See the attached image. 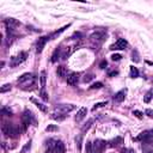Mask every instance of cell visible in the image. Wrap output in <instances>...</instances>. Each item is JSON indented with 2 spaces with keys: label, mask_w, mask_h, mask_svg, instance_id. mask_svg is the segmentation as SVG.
<instances>
[{
  "label": "cell",
  "mask_w": 153,
  "mask_h": 153,
  "mask_svg": "<svg viewBox=\"0 0 153 153\" xmlns=\"http://www.w3.org/2000/svg\"><path fill=\"white\" fill-rule=\"evenodd\" d=\"M102 88H103V83L96 82V83H93V84L90 86V90H98V89H102Z\"/></svg>",
  "instance_id": "obj_28"
},
{
  "label": "cell",
  "mask_w": 153,
  "mask_h": 153,
  "mask_svg": "<svg viewBox=\"0 0 153 153\" xmlns=\"http://www.w3.org/2000/svg\"><path fill=\"white\" fill-rule=\"evenodd\" d=\"M123 143V139L121 136H116L115 139H111L108 141V146L109 147H113V148H116L118 146H121Z\"/></svg>",
  "instance_id": "obj_12"
},
{
  "label": "cell",
  "mask_w": 153,
  "mask_h": 153,
  "mask_svg": "<svg viewBox=\"0 0 153 153\" xmlns=\"http://www.w3.org/2000/svg\"><path fill=\"white\" fill-rule=\"evenodd\" d=\"M49 40H50V36H43V37H40V38H38V41L36 42V53H37V54L42 53V50H43L46 43H47Z\"/></svg>",
  "instance_id": "obj_7"
},
{
  "label": "cell",
  "mask_w": 153,
  "mask_h": 153,
  "mask_svg": "<svg viewBox=\"0 0 153 153\" xmlns=\"http://www.w3.org/2000/svg\"><path fill=\"white\" fill-rule=\"evenodd\" d=\"M4 23H5L6 26L12 28V29H13L15 26H19V25H21V22H18V21L15 19V18H7V19L4 21Z\"/></svg>",
  "instance_id": "obj_15"
},
{
  "label": "cell",
  "mask_w": 153,
  "mask_h": 153,
  "mask_svg": "<svg viewBox=\"0 0 153 153\" xmlns=\"http://www.w3.org/2000/svg\"><path fill=\"white\" fill-rule=\"evenodd\" d=\"M121 153H135L132 148H123L122 151H121Z\"/></svg>",
  "instance_id": "obj_39"
},
{
  "label": "cell",
  "mask_w": 153,
  "mask_h": 153,
  "mask_svg": "<svg viewBox=\"0 0 153 153\" xmlns=\"http://www.w3.org/2000/svg\"><path fill=\"white\" fill-rule=\"evenodd\" d=\"M126 92H127V90H121V91H118L117 93H115V96H114V102H116V103L123 102L124 98H126Z\"/></svg>",
  "instance_id": "obj_14"
},
{
  "label": "cell",
  "mask_w": 153,
  "mask_h": 153,
  "mask_svg": "<svg viewBox=\"0 0 153 153\" xmlns=\"http://www.w3.org/2000/svg\"><path fill=\"white\" fill-rule=\"evenodd\" d=\"M118 74V72L117 71H110L109 73H108V75L109 76H115V75H117Z\"/></svg>",
  "instance_id": "obj_41"
},
{
  "label": "cell",
  "mask_w": 153,
  "mask_h": 153,
  "mask_svg": "<svg viewBox=\"0 0 153 153\" xmlns=\"http://www.w3.org/2000/svg\"><path fill=\"white\" fill-rule=\"evenodd\" d=\"M1 132L6 138H17L21 134V129L12 126L11 123H4L1 127Z\"/></svg>",
  "instance_id": "obj_2"
},
{
  "label": "cell",
  "mask_w": 153,
  "mask_h": 153,
  "mask_svg": "<svg viewBox=\"0 0 153 153\" xmlns=\"http://www.w3.org/2000/svg\"><path fill=\"white\" fill-rule=\"evenodd\" d=\"M36 80H37V76L32 73H24L22 76H19L18 79V88L28 91V90H31L35 84H36Z\"/></svg>",
  "instance_id": "obj_1"
},
{
  "label": "cell",
  "mask_w": 153,
  "mask_h": 153,
  "mask_svg": "<svg viewBox=\"0 0 153 153\" xmlns=\"http://www.w3.org/2000/svg\"><path fill=\"white\" fill-rule=\"evenodd\" d=\"M26 57H28V53H26V51H21L17 56H13V57H12V60H11V66H12V67H16V66L23 63V62L26 60Z\"/></svg>",
  "instance_id": "obj_3"
},
{
  "label": "cell",
  "mask_w": 153,
  "mask_h": 153,
  "mask_svg": "<svg viewBox=\"0 0 153 153\" xmlns=\"http://www.w3.org/2000/svg\"><path fill=\"white\" fill-rule=\"evenodd\" d=\"M146 153H153V151H147Z\"/></svg>",
  "instance_id": "obj_42"
},
{
  "label": "cell",
  "mask_w": 153,
  "mask_h": 153,
  "mask_svg": "<svg viewBox=\"0 0 153 153\" xmlns=\"http://www.w3.org/2000/svg\"><path fill=\"white\" fill-rule=\"evenodd\" d=\"M62 55H61V49L60 48H57V49H55L54 50V53H53V55H51V62H57V60L61 57Z\"/></svg>",
  "instance_id": "obj_19"
},
{
  "label": "cell",
  "mask_w": 153,
  "mask_h": 153,
  "mask_svg": "<svg viewBox=\"0 0 153 153\" xmlns=\"http://www.w3.org/2000/svg\"><path fill=\"white\" fill-rule=\"evenodd\" d=\"M129 75L132 76V78H138V76H139V71H138V68L134 67V66H132V67H130Z\"/></svg>",
  "instance_id": "obj_23"
},
{
  "label": "cell",
  "mask_w": 153,
  "mask_h": 153,
  "mask_svg": "<svg viewBox=\"0 0 153 153\" xmlns=\"http://www.w3.org/2000/svg\"><path fill=\"white\" fill-rule=\"evenodd\" d=\"M1 114L3 115H6V116H12V111L9 108H3L1 109Z\"/></svg>",
  "instance_id": "obj_34"
},
{
  "label": "cell",
  "mask_w": 153,
  "mask_h": 153,
  "mask_svg": "<svg viewBox=\"0 0 153 153\" xmlns=\"http://www.w3.org/2000/svg\"><path fill=\"white\" fill-rule=\"evenodd\" d=\"M107 65H108V62H107L105 60H103V61L99 63V68H102V69H103V68H105V67H107Z\"/></svg>",
  "instance_id": "obj_40"
},
{
  "label": "cell",
  "mask_w": 153,
  "mask_h": 153,
  "mask_svg": "<svg viewBox=\"0 0 153 153\" xmlns=\"http://www.w3.org/2000/svg\"><path fill=\"white\" fill-rule=\"evenodd\" d=\"M66 117H67V115H66V114H62V113H60V111L53 113V114L50 115V118H53V120H55V121H63Z\"/></svg>",
  "instance_id": "obj_17"
},
{
  "label": "cell",
  "mask_w": 153,
  "mask_h": 153,
  "mask_svg": "<svg viewBox=\"0 0 153 153\" xmlns=\"http://www.w3.org/2000/svg\"><path fill=\"white\" fill-rule=\"evenodd\" d=\"M22 118H23V124L25 126V128H26L29 124H31V122L36 123V121H35V118H34L31 111H29V110H25V111L23 113V117H22Z\"/></svg>",
  "instance_id": "obj_10"
},
{
  "label": "cell",
  "mask_w": 153,
  "mask_h": 153,
  "mask_svg": "<svg viewBox=\"0 0 153 153\" xmlns=\"http://www.w3.org/2000/svg\"><path fill=\"white\" fill-rule=\"evenodd\" d=\"M10 90H11V84H5V85L1 86V89H0L1 93H5V92H7V91H10Z\"/></svg>",
  "instance_id": "obj_31"
},
{
  "label": "cell",
  "mask_w": 153,
  "mask_h": 153,
  "mask_svg": "<svg viewBox=\"0 0 153 153\" xmlns=\"http://www.w3.org/2000/svg\"><path fill=\"white\" fill-rule=\"evenodd\" d=\"M107 104H108V102H99V103H96V104L93 105V108H92V111H96L97 109L103 108V107H105Z\"/></svg>",
  "instance_id": "obj_29"
},
{
  "label": "cell",
  "mask_w": 153,
  "mask_h": 153,
  "mask_svg": "<svg viewBox=\"0 0 153 153\" xmlns=\"http://www.w3.org/2000/svg\"><path fill=\"white\" fill-rule=\"evenodd\" d=\"M46 80H47V73L46 71H42L40 74V82H41V89L46 88Z\"/></svg>",
  "instance_id": "obj_20"
},
{
  "label": "cell",
  "mask_w": 153,
  "mask_h": 153,
  "mask_svg": "<svg viewBox=\"0 0 153 153\" xmlns=\"http://www.w3.org/2000/svg\"><path fill=\"white\" fill-rule=\"evenodd\" d=\"M56 74H57L59 78H61V79L67 78V75H68L67 74V68L65 66H59L57 69H56Z\"/></svg>",
  "instance_id": "obj_16"
},
{
  "label": "cell",
  "mask_w": 153,
  "mask_h": 153,
  "mask_svg": "<svg viewBox=\"0 0 153 153\" xmlns=\"http://www.w3.org/2000/svg\"><path fill=\"white\" fill-rule=\"evenodd\" d=\"M152 98H153V89H149V90L146 92V95L143 96V102H145V103H149V102L152 101Z\"/></svg>",
  "instance_id": "obj_21"
},
{
  "label": "cell",
  "mask_w": 153,
  "mask_h": 153,
  "mask_svg": "<svg viewBox=\"0 0 153 153\" xmlns=\"http://www.w3.org/2000/svg\"><path fill=\"white\" fill-rule=\"evenodd\" d=\"M145 114H146V115H147L149 118H153V110H152V109H146Z\"/></svg>",
  "instance_id": "obj_38"
},
{
  "label": "cell",
  "mask_w": 153,
  "mask_h": 153,
  "mask_svg": "<svg viewBox=\"0 0 153 153\" xmlns=\"http://www.w3.org/2000/svg\"><path fill=\"white\" fill-rule=\"evenodd\" d=\"M132 60H133L134 62H139V61H140V56H139L138 50H134V51L132 53Z\"/></svg>",
  "instance_id": "obj_30"
},
{
  "label": "cell",
  "mask_w": 153,
  "mask_h": 153,
  "mask_svg": "<svg viewBox=\"0 0 153 153\" xmlns=\"http://www.w3.org/2000/svg\"><path fill=\"white\" fill-rule=\"evenodd\" d=\"M40 97H41L44 102H48V99H49V96H48V93H47V91H46L44 89H41V91H40Z\"/></svg>",
  "instance_id": "obj_26"
},
{
  "label": "cell",
  "mask_w": 153,
  "mask_h": 153,
  "mask_svg": "<svg viewBox=\"0 0 153 153\" xmlns=\"http://www.w3.org/2000/svg\"><path fill=\"white\" fill-rule=\"evenodd\" d=\"M30 101H31V102H32V103H34V104H35V105H36V107H37L42 113H47V110H48V109H47V105H44L43 103L38 102V101H37V99H35V98H31Z\"/></svg>",
  "instance_id": "obj_18"
},
{
  "label": "cell",
  "mask_w": 153,
  "mask_h": 153,
  "mask_svg": "<svg viewBox=\"0 0 153 153\" xmlns=\"http://www.w3.org/2000/svg\"><path fill=\"white\" fill-rule=\"evenodd\" d=\"M121 57H122V56H121L120 54H113V55H111V60H113V61H120Z\"/></svg>",
  "instance_id": "obj_37"
},
{
  "label": "cell",
  "mask_w": 153,
  "mask_h": 153,
  "mask_svg": "<svg viewBox=\"0 0 153 153\" xmlns=\"http://www.w3.org/2000/svg\"><path fill=\"white\" fill-rule=\"evenodd\" d=\"M105 31L104 30H96L91 36H90V38L92 40V41H95V42H98V43H102L104 40H105Z\"/></svg>",
  "instance_id": "obj_5"
},
{
  "label": "cell",
  "mask_w": 153,
  "mask_h": 153,
  "mask_svg": "<svg viewBox=\"0 0 153 153\" xmlns=\"http://www.w3.org/2000/svg\"><path fill=\"white\" fill-rule=\"evenodd\" d=\"M30 148H31V140H29V141L24 145V147L21 149V153H28V152L30 151Z\"/></svg>",
  "instance_id": "obj_27"
},
{
  "label": "cell",
  "mask_w": 153,
  "mask_h": 153,
  "mask_svg": "<svg viewBox=\"0 0 153 153\" xmlns=\"http://www.w3.org/2000/svg\"><path fill=\"white\" fill-rule=\"evenodd\" d=\"M66 82H67V84L71 85V86L76 85V84H78V82H79V74L75 73V72H71V73L67 75Z\"/></svg>",
  "instance_id": "obj_9"
},
{
  "label": "cell",
  "mask_w": 153,
  "mask_h": 153,
  "mask_svg": "<svg viewBox=\"0 0 153 153\" xmlns=\"http://www.w3.org/2000/svg\"><path fill=\"white\" fill-rule=\"evenodd\" d=\"M86 114H88V109H86L85 107L80 108V109L78 110V113H76V115H75V121H76V122H80V121L86 116Z\"/></svg>",
  "instance_id": "obj_13"
},
{
  "label": "cell",
  "mask_w": 153,
  "mask_h": 153,
  "mask_svg": "<svg viewBox=\"0 0 153 153\" xmlns=\"http://www.w3.org/2000/svg\"><path fill=\"white\" fill-rule=\"evenodd\" d=\"M69 26H71V24H68V25H65V26H62V28H61L60 30L55 31V32H54V34H53V35L50 36V38H54V37H56V36H59V35H60L61 32H63V31H65V30H66L67 28H69Z\"/></svg>",
  "instance_id": "obj_25"
},
{
  "label": "cell",
  "mask_w": 153,
  "mask_h": 153,
  "mask_svg": "<svg viewBox=\"0 0 153 153\" xmlns=\"http://www.w3.org/2000/svg\"><path fill=\"white\" fill-rule=\"evenodd\" d=\"M149 139H153V130H145V132L140 133L134 140L135 141H146Z\"/></svg>",
  "instance_id": "obj_11"
},
{
  "label": "cell",
  "mask_w": 153,
  "mask_h": 153,
  "mask_svg": "<svg viewBox=\"0 0 153 153\" xmlns=\"http://www.w3.org/2000/svg\"><path fill=\"white\" fill-rule=\"evenodd\" d=\"M75 109V105H73V104H59V105H56V108H55V110L56 111H60V113H62V114H68V113H71V111H73Z\"/></svg>",
  "instance_id": "obj_8"
},
{
  "label": "cell",
  "mask_w": 153,
  "mask_h": 153,
  "mask_svg": "<svg viewBox=\"0 0 153 153\" xmlns=\"http://www.w3.org/2000/svg\"><path fill=\"white\" fill-rule=\"evenodd\" d=\"M57 129H59L57 126H54V124H50V126H48V127L46 128L47 132H56Z\"/></svg>",
  "instance_id": "obj_35"
},
{
  "label": "cell",
  "mask_w": 153,
  "mask_h": 153,
  "mask_svg": "<svg viewBox=\"0 0 153 153\" xmlns=\"http://www.w3.org/2000/svg\"><path fill=\"white\" fill-rule=\"evenodd\" d=\"M86 152L88 153H95V151L92 148V142H90V141L86 142Z\"/></svg>",
  "instance_id": "obj_32"
},
{
  "label": "cell",
  "mask_w": 153,
  "mask_h": 153,
  "mask_svg": "<svg viewBox=\"0 0 153 153\" xmlns=\"http://www.w3.org/2000/svg\"><path fill=\"white\" fill-rule=\"evenodd\" d=\"M127 46H128V42L124 38H118L116 43L110 46V49L111 50H123L127 48Z\"/></svg>",
  "instance_id": "obj_6"
},
{
  "label": "cell",
  "mask_w": 153,
  "mask_h": 153,
  "mask_svg": "<svg viewBox=\"0 0 153 153\" xmlns=\"http://www.w3.org/2000/svg\"><path fill=\"white\" fill-rule=\"evenodd\" d=\"M133 115H134L135 117H138V118H140V120H141V118L143 117V114H142L141 111H139V110H134V111H133Z\"/></svg>",
  "instance_id": "obj_36"
},
{
  "label": "cell",
  "mask_w": 153,
  "mask_h": 153,
  "mask_svg": "<svg viewBox=\"0 0 153 153\" xmlns=\"http://www.w3.org/2000/svg\"><path fill=\"white\" fill-rule=\"evenodd\" d=\"M92 79H93V74H86V75L84 76L83 82H84V83H90Z\"/></svg>",
  "instance_id": "obj_33"
},
{
  "label": "cell",
  "mask_w": 153,
  "mask_h": 153,
  "mask_svg": "<svg viewBox=\"0 0 153 153\" xmlns=\"http://www.w3.org/2000/svg\"><path fill=\"white\" fill-rule=\"evenodd\" d=\"M92 123H93V120H89V121L85 123V126H83V127H82V133H85V132H88V130L91 128Z\"/></svg>",
  "instance_id": "obj_24"
},
{
  "label": "cell",
  "mask_w": 153,
  "mask_h": 153,
  "mask_svg": "<svg viewBox=\"0 0 153 153\" xmlns=\"http://www.w3.org/2000/svg\"><path fill=\"white\" fill-rule=\"evenodd\" d=\"M107 146H108V142L104 140H101V139L95 140V142L92 143V148H93L95 153H103V151Z\"/></svg>",
  "instance_id": "obj_4"
},
{
  "label": "cell",
  "mask_w": 153,
  "mask_h": 153,
  "mask_svg": "<svg viewBox=\"0 0 153 153\" xmlns=\"http://www.w3.org/2000/svg\"><path fill=\"white\" fill-rule=\"evenodd\" d=\"M82 142H83V135H78L75 138V143H76V147H78V151L80 152L82 151Z\"/></svg>",
  "instance_id": "obj_22"
}]
</instances>
